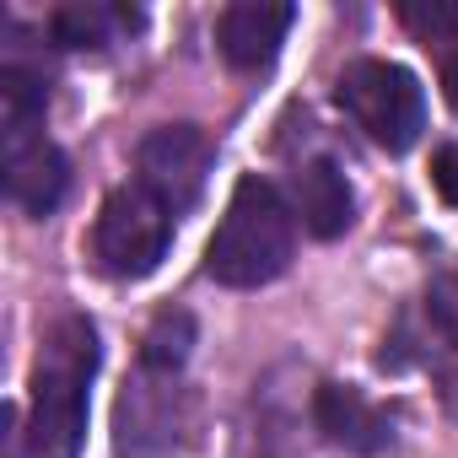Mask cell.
I'll return each instance as SVG.
<instances>
[{"label": "cell", "instance_id": "6da1fadb", "mask_svg": "<svg viewBox=\"0 0 458 458\" xmlns=\"http://www.w3.org/2000/svg\"><path fill=\"white\" fill-rule=\"evenodd\" d=\"M98 372V335L87 318L65 313L49 324L33 361V410L22 431L28 458H76L87 437V383Z\"/></svg>", "mask_w": 458, "mask_h": 458}, {"label": "cell", "instance_id": "7a4b0ae2", "mask_svg": "<svg viewBox=\"0 0 458 458\" xmlns=\"http://www.w3.org/2000/svg\"><path fill=\"white\" fill-rule=\"evenodd\" d=\"M297 254V210L281 199L276 183L265 178H243L226 199V216L216 221V238L205 249V270L221 286H270L276 276H286Z\"/></svg>", "mask_w": 458, "mask_h": 458}, {"label": "cell", "instance_id": "3957f363", "mask_svg": "<svg viewBox=\"0 0 458 458\" xmlns=\"http://www.w3.org/2000/svg\"><path fill=\"white\" fill-rule=\"evenodd\" d=\"M173 226H178V216L146 183L130 178L103 199V210L92 221V265L108 281H140L167 259Z\"/></svg>", "mask_w": 458, "mask_h": 458}, {"label": "cell", "instance_id": "277c9868", "mask_svg": "<svg viewBox=\"0 0 458 458\" xmlns=\"http://www.w3.org/2000/svg\"><path fill=\"white\" fill-rule=\"evenodd\" d=\"M340 108L356 119V130L367 140H377L383 151H410L426 130V92L404 65L388 60H356L340 87H335Z\"/></svg>", "mask_w": 458, "mask_h": 458}, {"label": "cell", "instance_id": "5b68a950", "mask_svg": "<svg viewBox=\"0 0 458 458\" xmlns=\"http://www.w3.org/2000/svg\"><path fill=\"white\" fill-rule=\"evenodd\" d=\"M183 372H157L140 367L114 410V453L119 458H167L183 442L189 426V394L178 383Z\"/></svg>", "mask_w": 458, "mask_h": 458}, {"label": "cell", "instance_id": "8992f818", "mask_svg": "<svg viewBox=\"0 0 458 458\" xmlns=\"http://www.w3.org/2000/svg\"><path fill=\"white\" fill-rule=\"evenodd\" d=\"M210 140L194 124H157L135 146V183H146L173 216H183L210 178Z\"/></svg>", "mask_w": 458, "mask_h": 458}, {"label": "cell", "instance_id": "52a82bcc", "mask_svg": "<svg viewBox=\"0 0 458 458\" xmlns=\"http://www.w3.org/2000/svg\"><path fill=\"white\" fill-rule=\"evenodd\" d=\"M313 426L356 458H377L394 447V415L351 383H318L313 388Z\"/></svg>", "mask_w": 458, "mask_h": 458}, {"label": "cell", "instance_id": "ba28073f", "mask_svg": "<svg viewBox=\"0 0 458 458\" xmlns=\"http://www.w3.org/2000/svg\"><path fill=\"white\" fill-rule=\"evenodd\" d=\"M292 22L297 12L281 6V0H238L216 17V49L233 71H265L281 55Z\"/></svg>", "mask_w": 458, "mask_h": 458}, {"label": "cell", "instance_id": "9c48e42d", "mask_svg": "<svg viewBox=\"0 0 458 458\" xmlns=\"http://www.w3.org/2000/svg\"><path fill=\"white\" fill-rule=\"evenodd\" d=\"M415 356L437 372L447 410L458 415V265L442 270L426 297H420V329H415Z\"/></svg>", "mask_w": 458, "mask_h": 458}, {"label": "cell", "instance_id": "30bf717a", "mask_svg": "<svg viewBox=\"0 0 458 458\" xmlns=\"http://www.w3.org/2000/svg\"><path fill=\"white\" fill-rule=\"evenodd\" d=\"M292 210L302 216V226L313 238H340L345 226H351V216H356V199H351V183H345V173H340V162L335 157H313V162H302L297 173H292Z\"/></svg>", "mask_w": 458, "mask_h": 458}, {"label": "cell", "instance_id": "8fae6325", "mask_svg": "<svg viewBox=\"0 0 458 458\" xmlns=\"http://www.w3.org/2000/svg\"><path fill=\"white\" fill-rule=\"evenodd\" d=\"M140 28V12L135 6H103V0H81V6H60L49 33L60 49H103V44H119Z\"/></svg>", "mask_w": 458, "mask_h": 458}, {"label": "cell", "instance_id": "7c38bea8", "mask_svg": "<svg viewBox=\"0 0 458 458\" xmlns=\"http://www.w3.org/2000/svg\"><path fill=\"white\" fill-rule=\"evenodd\" d=\"M189 345H194V324H189V313H162V318L146 329L140 367H157V372H183Z\"/></svg>", "mask_w": 458, "mask_h": 458}, {"label": "cell", "instance_id": "4fadbf2b", "mask_svg": "<svg viewBox=\"0 0 458 458\" xmlns=\"http://www.w3.org/2000/svg\"><path fill=\"white\" fill-rule=\"evenodd\" d=\"M399 17L420 44H458V6H404Z\"/></svg>", "mask_w": 458, "mask_h": 458}, {"label": "cell", "instance_id": "5bb4252c", "mask_svg": "<svg viewBox=\"0 0 458 458\" xmlns=\"http://www.w3.org/2000/svg\"><path fill=\"white\" fill-rule=\"evenodd\" d=\"M431 178H437L442 199H453V205H458V146H442V151H437V167H431Z\"/></svg>", "mask_w": 458, "mask_h": 458}, {"label": "cell", "instance_id": "9a60e30c", "mask_svg": "<svg viewBox=\"0 0 458 458\" xmlns=\"http://www.w3.org/2000/svg\"><path fill=\"white\" fill-rule=\"evenodd\" d=\"M442 92H447V103H453V114H458V49H453L447 65H442Z\"/></svg>", "mask_w": 458, "mask_h": 458}]
</instances>
